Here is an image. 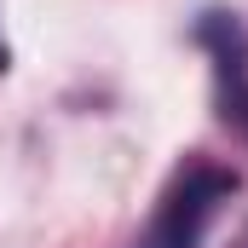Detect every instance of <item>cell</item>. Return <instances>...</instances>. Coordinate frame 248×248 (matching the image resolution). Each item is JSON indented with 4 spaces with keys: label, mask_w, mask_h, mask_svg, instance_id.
Here are the masks:
<instances>
[{
    "label": "cell",
    "mask_w": 248,
    "mask_h": 248,
    "mask_svg": "<svg viewBox=\"0 0 248 248\" xmlns=\"http://www.w3.org/2000/svg\"><path fill=\"white\" fill-rule=\"evenodd\" d=\"M225 248H248V219H243V231H237V237H231Z\"/></svg>",
    "instance_id": "cell-4"
},
{
    "label": "cell",
    "mask_w": 248,
    "mask_h": 248,
    "mask_svg": "<svg viewBox=\"0 0 248 248\" xmlns=\"http://www.w3.org/2000/svg\"><path fill=\"white\" fill-rule=\"evenodd\" d=\"M237 190H243L237 168H225V162H214V156H185V162L168 173V185L156 190L150 219H144V231L133 237V248H202L208 225L219 219V208H225Z\"/></svg>",
    "instance_id": "cell-1"
},
{
    "label": "cell",
    "mask_w": 248,
    "mask_h": 248,
    "mask_svg": "<svg viewBox=\"0 0 248 248\" xmlns=\"http://www.w3.org/2000/svg\"><path fill=\"white\" fill-rule=\"evenodd\" d=\"M190 41L202 46L214 75V116L231 139L248 144V23L231 6H202L190 23Z\"/></svg>",
    "instance_id": "cell-2"
},
{
    "label": "cell",
    "mask_w": 248,
    "mask_h": 248,
    "mask_svg": "<svg viewBox=\"0 0 248 248\" xmlns=\"http://www.w3.org/2000/svg\"><path fill=\"white\" fill-rule=\"evenodd\" d=\"M12 69V46H6V35H0V75Z\"/></svg>",
    "instance_id": "cell-3"
}]
</instances>
